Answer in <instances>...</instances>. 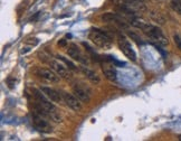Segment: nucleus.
<instances>
[{
  "label": "nucleus",
  "instance_id": "21",
  "mask_svg": "<svg viewBox=\"0 0 181 141\" xmlns=\"http://www.w3.org/2000/svg\"><path fill=\"white\" fill-rule=\"evenodd\" d=\"M59 45H61V46H64L65 44H66V42H65V40H61V42H59Z\"/></svg>",
  "mask_w": 181,
  "mask_h": 141
},
{
  "label": "nucleus",
  "instance_id": "10",
  "mask_svg": "<svg viewBox=\"0 0 181 141\" xmlns=\"http://www.w3.org/2000/svg\"><path fill=\"white\" fill-rule=\"evenodd\" d=\"M73 93L81 102L87 103L90 101V92H88V90L85 86L76 84V85L73 86Z\"/></svg>",
  "mask_w": 181,
  "mask_h": 141
},
{
  "label": "nucleus",
  "instance_id": "17",
  "mask_svg": "<svg viewBox=\"0 0 181 141\" xmlns=\"http://www.w3.org/2000/svg\"><path fill=\"white\" fill-rule=\"evenodd\" d=\"M57 59H61V61H63L65 65H67V67H68L69 69H76V66L74 65V63H72L71 61H69V59L65 58L64 56L58 55V56H57Z\"/></svg>",
  "mask_w": 181,
  "mask_h": 141
},
{
  "label": "nucleus",
  "instance_id": "5",
  "mask_svg": "<svg viewBox=\"0 0 181 141\" xmlns=\"http://www.w3.org/2000/svg\"><path fill=\"white\" fill-rule=\"evenodd\" d=\"M36 75L38 76L39 79L44 80L45 82L48 83L59 82V77H61L55 71H50L48 69H42V67L36 69Z\"/></svg>",
  "mask_w": 181,
  "mask_h": 141
},
{
  "label": "nucleus",
  "instance_id": "18",
  "mask_svg": "<svg viewBox=\"0 0 181 141\" xmlns=\"http://www.w3.org/2000/svg\"><path fill=\"white\" fill-rule=\"evenodd\" d=\"M15 83H16V80L11 79V77H9V79L7 80V84H8V86H9L10 89H13V87H15Z\"/></svg>",
  "mask_w": 181,
  "mask_h": 141
},
{
  "label": "nucleus",
  "instance_id": "20",
  "mask_svg": "<svg viewBox=\"0 0 181 141\" xmlns=\"http://www.w3.org/2000/svg\"><path fill=\"white\" fill-rule=\"evenodd\" d=\"M31 38H29V39H27V43L28 44H31V45H37L38 44V40H37V38H32V40H30Z\"/></svg>",
  "mask_w": 181,
  "mask_h": 141
},
{
  "label": "nucleus",
  "instance_id": "1",
  "mask_svg": "<svg viewBox=\"0 0 181 141\" xmlns=\"http://www.w3.org/2000/svg\"><path fill=\"white\" fill-rule=\"evenodd\" d=\"M88 39H90V42L95 45V46L100 47V48L103 49H109L112 47V38L106 32L101 29H96V28H93L88 33Z\"/></svg>",
  "mask_w": 181,
  "mask_h": 141
},
{
  "label": "nucleus",
  "instance_id": "16",
  "mask_svg": "<svg viewBox=\"0 0 181 141\" xmlns=\"http://www.w3.org/2000/svg\"><path fill=\"white\" fill-rule=\"evenodd\" d=\"M171 8L177 13L181 15V0H171Z\"/></svg>",
  "mask_w": 181,
  "mask_h": 141
},
{
  "label": "nucleus",
  "instance_id": "19",
  "mask_svg": "<svg viewBox=\"0 0 181 141\" xmlns=\"http://www.w3.org/2000/svg\"><path fill=\"white\" fill-rule=\"evenodd\" d=\"M175 43L177 44V46H178V48H180L181 49V38H180V36H178V35H175Z\"/></svg>",
  "mask_w": 181,
  "mask_h": 141
},
{
  "label": "nucleus",
  "instance_id": "6",
  "mask_svg": "<svg viewBox=\"0 0 181 141\" xmlns=\"http://www.w3.org/2000/svg\"><path fill=\"white\" fill-rule=\"evenodd\" d=\"M67 54L71 56L72 58L74 59V61H77L78 63H82V64H88V61H87V57L82 53V50L79 49V47L77 45H75V44H71L69 46H68L67 49Z\"/></svg>",
  "mask_w": 181,
  "mask_h": 141
},
{
  "label": "nucleus",
  "instance_id": "8",
  "mask_svg": "<svg viewBox=\"0 0 181 141\" xmlns=\"http://www.w3.org/2000/svg\"><path fill=\"white\" fill-rule=\"evenodd\" d=\"M49 66H50L53 69V71H55L61 77H64V79H69V77H71V74L68 72V67H66L64 64L59 63L57 59L49 61Z\"/></svg>",
  "mask_w": 181,
  "mask_h": 141
},
{
  "label": "nucleus",
  "instance_id": "2",
  "mask_svg": "<svg viewBox=\"0 0 181 141\" xmlns=\"http://www.w3.org/2000/svg\"><path fill=\"white\" fill-rule=\"evenodd\" d=\"M141 29H142V32L146 34V36L149 37L150 39L155 42V43L158 44V45H160V46H167L169 44L168 38L164 36V34L162 33L161 29L158 28L157 26H153V25L144 23Z\"/></svg>",
  "mask_w": 181,
  "mask_h": 141
},
{
  "label": "nucleus",
  "instance_id": "7",
  "mask_svg": "<svg viewBox=\"0 0 181 141\" xmlns=\"http://www.w3.org/2000/svg\"><path fill=\"white\" fill-rule=\"evenodd\" d=\"M63 94V98H64V102L66 103L67 106L74 110V111H81L82 110V102L78 100L74 94H71V93L67 92H61Z\"/></svg>",
  "mask_w": 181,
  "mask_h": 141
},
{
  "label": "nucleus",
  "instance_id": "13",
  "mask_svg": "<svg viewBox=\"0 0 181 141\" xmlns=\"http://www.w3.org/2000/svg\"><path fill=\"white\" fill-rule=\"evenodd\" d=\"M82 71H83V73L85 74V76H86V77H87L92 83H95V84L100 83V77H98V75H97L94 71H92V69H85V67H83Z\"/></svg>",
  "mask_w": 181,
  "mask_h": 141
},
{
  "label": "nucleus",
  "instance_id": "22",
  "mask_svg": "<svg viewBox=\"0 0 181 141\" xmlns=\"http://www.w3.org/2000/svg\"><path fill=\"white\" fill-rule=\"evenodd\" d=\"M179 140H180V141H181V135H179Z\"/></svg>",
  "mask_w": 181,
  "mask_h": 141
},
{
  "label": "nucleus",
  "instance_id": "11",
  "mask_svg": "<svg viewBox=\"0 0 181 141\" xmlns=\"http://www.w3.org/2000/svg\"><path fill=\"white\" fill-rule=\"evenodd\" d=\"M105 59L107 61V63H103L102 64V69H103V73L104 75L106 76L107 79L110 80V81H116V71L114 69L113 66L114 64L111 61L107 59V57L105 56Z\"/></svg>",
  "mask_w": 181,
  "mask_h": 141
},
{
  "label": "nucleus",
  "instance_id": "12",
  "mask_svg": "<svg viewBox=\"0 0 181 141\" xmlns=\"http://www.w3.org/2000/svg\"><path fill=\"white\" fill-rule=\"evenodd\" d=\"M102 19L105 21H114V23L120 24L121 26H125V21L119 15H115V13H105L102 16Z\"/></svg>",
  "mask_w": 181,
  "mask_h": 141
},
{
  "label": "nucleus",
  "instance_id": "15",
  "mask_svg": "<svg viewBox=\"0 0 181 141\" xmlns=\"http://www.w3.org/2000/svg\"><path fill=\"white\" fill-rule=\"evenodd\" d=\"M151 18L153 20H154L155 23H159L160 25H162V24H164V17L162 16L160 13H157V11H152L151 13Z\"/></svg>",
  "mask_w": 181,
  "mask_h": 141
},
{
  "label": "nucleus",
  "instance_id": "4",
  "mask_svg": "<svg viewBox=\"0 0 181 141\" xmlns=\"http://www.w3.org/2000/svg\"><path fill=\"white\" fill-rule=\"evenodd\" d=\"M32 123L38 131L44 132V133H49L53 131V128L50 127V124L48 123V121L45 119V117L38 114V113H34L32 114Z\"/></svg>",
  "mask_w": 181,
  "mask_h": 141
},
{
  "label": "nucleus",
  "instance_id": "3",
  "mask_svg": "<svg viewBox=\"0 0 181 141\" xmlns=\"http://www.w3.org/2000/svg\"><path fill=\"white\" fill-rule=\"evenodd\" d=\"M117 43H119V47H120L121 52L124 54V55L130 59V61H132V62H135L136 61V53L135 50L133 49L132 45L130 44V42L126 39L125 37L119 34V36H117Z\"/></svg>",
  "mask_w": 181,
  "mask_h": 141
},
{
  "label": "nucleus",
  "instance_id": "14",
  "mask_svg": "<svg viewBox=\"0 0 181 141\" xmlns=\"http://www.w3.org/2000/svg\"><path fill=\"white\" fill-rule=\"evenodd\" d=\"M123 2L130 8H136V9H144L143 0H123Z\"/></svg>",
  "mask_w": 181,
  "mask_h": 141
},
{
  "label": "nucleus",
  "instance_id": "9",
  "mask_svg": "<svg viewBox=\"0 0 181 141\" xmlns=\"http://www.w3.org/2000/svg\"><path fill=\"white\" fill-rule=\"evenodd\" d=\"M44 94L47 96V98L53 102H56V103H61V102L64 101V98H63V94L58 91H56L55 89H52V87H47V86H42L40 89Z\"/></svg>",
  "mask_w": 181,
  "mask_h": 141
}]
</instances>
